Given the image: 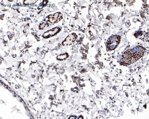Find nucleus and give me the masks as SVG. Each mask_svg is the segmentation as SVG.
<instances>
[{
  "label": "nucleus",
  "mask_w": 149,
  "mask_h": 119,
  "mask_svg": "<svg viewBox=\"0 0 149 119\" xmlns=\"http://www.w3.org/2000/svg\"><path fill=\"white\" fill-rule=\"evenodd\" d=\"M62 18V15L61 13L57 12L50 15L47 18L48 21L50 23L52 24H55L58 23Z\"/></svg>",
  "instance_id": "3"
},
{
  "label": "nucleus",
  "mask_w": 149,
  "mask_h": 119,
  "mask_svg": "<svg viewBox=\"0 0 149 119\" xmlns=\"http://www.w3.org/2000/svg\"><path fill=\"white\" fill-rule=\"evenodd\" d=\"M67 57V54H64L62 55L58 56L57 57V59L60 60H64L66 59Z\"/></svg>",
  "instance_id": "7"
},
{
  "label": "nucleus",
  "mask_w": 149,
  "mask_h": 119,
  "mask_svg": "<svg viewBox=\"0 0 149 119\" xmlns=\"http://www.w3.org/2000/svg\"><path fill=\"white\" fill-rule=\"evenodd\" d=\"M49 24L48 23H44L41 24L40 26V29L41 30H45L49 27Z\"/></svg>",
  "instance_id": "6"
},
{
  "label": "nucleus",
  "mask_w": 149,
  "mask_h": 119,
  "mask_svg": "<svg viewBox=\"0 0 149 119\" xmlns=\"http://www.w3.org/2000/svg\"><path fill=\"white\" fill-rule=\"evenodd\" d=\"M144 50V48L140 46H137L133 49L127 50L122 56V63L129 65L137 61L143 56Z\"/></svg>",
  "instance_id": "1"
},
{
  "label": "nucleus",
  "mask_w": 149,
  "mask_h": 119,
  "mask_svg": "<svg viewBox=\"0 0 149 119\" xmlns=\"http://www.w3.org/2000/svg\"><path fill=\"white\" fill-rule=\"evenodd\" d=\"M37 1H25L24 3L26 5H31L36 3Z\"/></svg>",
  "instance_id": "8"
},
{
  "label": "nucleus",
  "mask_w": 149,
  "mask_h": 119,
  "mask_svg": "<svg viewBox=\"0 0 149 119\" xmlns=\"http://www.w3.org/2000/svg\"><path fill=\"white\" fill-rule=\"evenodd\" d=\"M121 37L117 35L112 36L107 42L106 44L109 49L112 50L115 49L120 43Z\"/></svg>",
  "instance_id": "2"
},
{
  "label": "nucleus",
  "mask_w": 149,
  "mask_h": 119,
  "mask_svg": "<svg viewBox=\"0 0 149 119\" xmlns=\"http://www.w3.org/2000/svg\"><path fill=\"white\" fill-rule=\"evenodd\" d=\"M59 28H55L54 29L49 30L44 34V36L45 38H49L56 35L59 31Z\"/></svg>",
  "instance_id": "5"
},
{
  "label": "nucleus",
  "mask_w": 149,
  "mask_h": 119,
  "mask_svg": "<svg viewBox=\"0 0 149 119\" xmlns=\"http://www.w3.org/2000/svg\"><path fill=\"white\" fill-rule=\"evenodd\" d=\"M77 36L74 34H70L66 38L62 43L63 45H68L73 43L75 41Z\"/></svg>",
  "instance_id": "4"
}]
</instances>
